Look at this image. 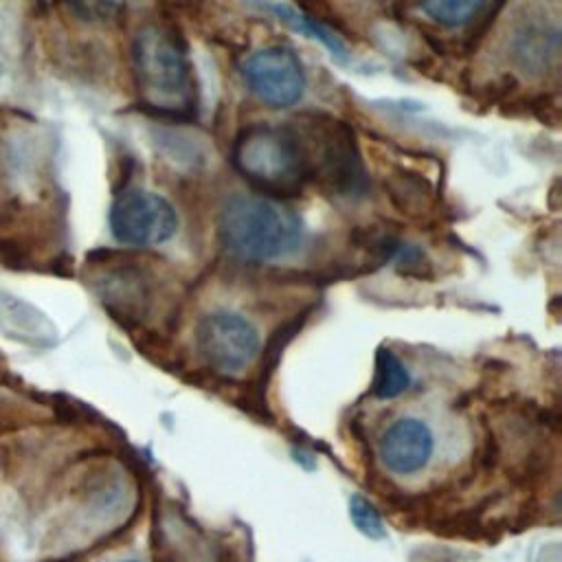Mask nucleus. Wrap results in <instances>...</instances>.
Masks as SVG:
<instances>
[{
    "mask_svg": "<svg viewBox=\"0 0 562 562\" xmlns=\"http://www.w3.org/2000/svg\"><path fill=\"white\" fill-rule=\"evenodd\" d=\"M303 235V220L281 200L268 195H231L217 220L224 250L250 263L290 257L301 248Z\"/></svg>",
    "mask_w": 562,
    "mask_h": 562,
    "instance_id": "f257e3e1",
    "label": "nucleus"
},
{
    "mask_svg": "<svg viewBox=\"0 0 562 562\" xmlns=\"http://www.w3.org/2000/svg\"><path fill=\"white\" fill-rule=\"evenodd\" d=\"M132 66L140 101L158 114L191 119L198 105L193 64L180 37L149 24L132 44Z\"/></svg>",
    "mask_w": 562,
    "mask_h": 562,
    "instance_id": "f03ea898",
    "label": "nucleus"
},
{
    "mask_svg": "<svg viewBox=\"0 0 562 562\" xmlns=\"http://www.w3.org/2000/svg\"><path fill=\"white\" fill-rule=\"evenodd\" d=\"M233 167L268 198H290L310 182L307 160L294 125L252 123L239 132Z\"/></svg>",
    "mask_w": 562,
    "mask_h": 562,
    "instance_id": "7ed1b4c3",
    "label": "nucleus"
},
{
    "mask_svg": "<svg viewBox=\"0 0 562 562\" xmlns=\"http://www.w3.org/2000/svg\"><path fill=\"white\" fill-rule=\"evenodd\" d=\"M307 160L310 180L318 182L334 195L360 198L367 191V171L358 151L353 132L331 119L312 116L294 127Z\"/></svg>",
    "mask_w": 562,
    "mask_h": 562,
    "instance_id": "20e7f679",
    "label": "nucleus"
},
{
    "mask_svg": "<svg viewBox=\"0 0 562 562\" xmlns=\"http://www.w3.org/2000/svg\"><path fill=\"white\" fill-rule=\"evenodd\" d=\"M110 233L123 246L149 248L169 241L178 233V213L158 191L143 187L121 189L108 213Z\"/></svg>",
    "mask_w": 562,
    "mask_h": 562,
    "instance_id": "39448f33",
    "label": "nucleus"
},
{
    "mask_svg": "<svg viewBox=\"0 0 562 562\" xmlns=\"http://www.w3.org/2000/svg\"><path fill=\"white\" fill-rule=\"evenodd\" d=\"M195 345L215 373H241L259 351V331L241 314L217 310L206 314L195 329Z\"/></svg>",
    "mask_w": 562,
    "mask_h": 562,
    "instance_id": "423d86ee",
    "label": "nucleus"
},
{
    "mask_svg": "<svg viewBox=\"0 0 562 562\" xmlns=\"http://www.w3.org/2000/svg\"><path fill=\"white\" fill-rule=\"evenodd\" d=\"M241 77L250 92L270 108H290L301 101L307 77L303 61L288 46H266L241 64Z\"/></svg>",
    "mask_w": 562,
    "mask_h": 562,
    "instance_id": "0eeeda50",
    "label": "nucleus"
},
{
    "mask_svg": "<svg viewBox=\"0 0 562 562\" xmlns=\"http://www.w3.org/2000/svg\"><path fill=\"white\" fill-rule=\"evenodd\" d=\"M435 448L432 430L417 417H402L380 439V459L393 474H413L428 465Z\"/></svg>",
    "mask_w": 562,
    "mask_h": 562,
    "instance_id": "6e6552de",
    "label": "nucleus"
},
{
    "mask_svg": "<svg viewBox=\"0 0 562 562\" xmlns=\"http://www.w3.org/2000/svg\"><path fill=\"white\" fill-rule=\"evenodd\" d=\"M261 7L268 9L277 20L292 26L294 31H299L312 40H318L336 61H349V50H347L345 42L331 29L321 24L316 18L294 9L290 4H283V2H261Z\"/></svg>",
    "mask_w": 562,
    "mask_h": 562,
    "instance_id": "1a4fd4ad",
    "label": "nucleus"
},
{
    "mask_svg": "<svg viewBox=\"0 0 562 562\" xmlns=\"http://www.w3.org/2000/svg\"><path fill=\"white\" fill-rule=\"evenodd\" d=\"M411 386V373L404 362L391 351L380 349L375 356V373H373V395L380 400H393L402 395Z\"/></svg>",
    "mask_w": 562,
    "mask_h": 562,
    "instance_id": "9d476101",
    "label": "nucleus"
},
{
    "mask_svg": "<svg viewBox=\"0 0 562 562\" xmlns=\"http://www.w3.org/2000/svg\"><path fill=\"white\" fill-rule=\"evenodd\" d=\"M487 0H417L419 11L439 26L459 29L472 22Z\"/></svg>",
    "mask_w": 562,
    "mask_h": 562,
    "instance_id": "9b49d317",
    "label": "nucleus"
},
{
    "mask_svg": "<svg viewBox=\"0 0 562 562\" xmlns=\"http://www.w3.org/2000/svg\"><path fill=\"white\" fill-rule=\"evenodd\" d=\"M555 33L547 35L540 26H520L514 37V55L529 70H542L553 55Z\"/></svg>",
    "mask_w": 562,
    "mask_h": 562,
    "instance_id": "f8f14e48",
    "label": "nucleus"
},
{
    "mask_svg": "<svg viewBox=\"0 0 562 562\" xmlns=\"http://www.w3.org/2000/svg\"><path fill=\"white\" fill-rule=\"evenodd\" d=\"M349 518L362 536H367L371 540L386 538L384 520H382L380 512L375 509V505L369 498H364L360 494H351V498H349Z\"/></svg>",
    "mask_w": 562,
    "mask_h": 562,
    "instance_id": "ddd939ff",
    "label": "nucleus"
},
{
    "mask_svg": "<svg viewBox=\"0 0 562 562\" xmlns=\"http://www.w3.org/2000/svg\"><path fill=\"white\" fill-rule=\"evenodd\" d=\"M83 20H110L119 13L123 0H66Z\"/></svg>",
    "mask_w": 562,
    "mask_h": 562,
    "instance_id": "4468645a",
    "label": "nucleus"
},
{
    "mask_svg": "<svg viewBox=\"0 0 562 562\" xmlns=\"http://www.w3.org/2000/svg\"><path fill=\"white\" fill-rule=\"evenodd\" d=\"M125 562H138V560H125Z\"/></svg>",
    "mask_w": 562,
    "mask_h": 562,
    "instance_id": "2eb2a0df",
    "label": "nucleus"
}]
</instances>
